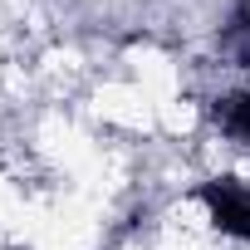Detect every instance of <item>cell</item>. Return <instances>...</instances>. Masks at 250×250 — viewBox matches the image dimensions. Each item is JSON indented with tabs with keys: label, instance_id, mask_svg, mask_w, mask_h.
<instances>
[{
	"label": "cell",
	"instance_id": "6da1fadb",
	"mask_svg": "<svg viewBox=\"0 0 250 250\" xmlns=\"http://www.w3.org/2000/svg\"><path fill=\"white\" fill-rule=\"evenodd\" d=\"M206 206H211V221L240 240H250V187L240 182H211L206 187Z\"/></svg>",
	"mask_w": 250,
	"mask_h": 250
},
{
	"label": "cell",
	"instance_id": "7a4b0ae2",
	"mask_svg": "<svg viewBox=\"0 0 250 250\" xmlns=\"http://www.w3.org/2000/svg\"><path fill=\"white\" fill-rule=\"evenodd\" d=\"M216 118H221V128H226L235 143H250V88L235 93V98H226Z\"/></svg>",
	"mask_w": 250,
	"mask_h": 250
}]
</instances>
